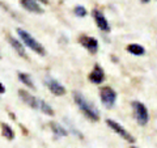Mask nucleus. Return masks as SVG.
Segmentation results:
<instances>
[{"mask_svg": "<svg viewBox=\"0 0 157 148\" xmlns=\"http://www.w3.org/2000/svg\"><path fill=\"white\" fill-rule=\"evenodd\" d=\"M73 100H75L76 105L78 106V109L81 110V113L88 119H90L93 122H97L100 119V111L97 110V107L92 102L88 101L80 92H77V91L73 92Z\"/></svg>", "mask_w": 157, "mask_h": 148, "instance_id": "obj_1", "label": "nucleus"}, {"mask_svg": "<svg viewBox=\"0 0 157 148\" xmlns=\"http://www.w3.org/2000/svg\"><path fill=\"white\" fill-rule=\"evenodd\" d=\"M17 34L20 36V38H21V41H22L24 45H26V47L32 49L34 53L39 54V55H45V54H46L45 47H43L41 43L37 41V39H34V38L30 36V33H28L25 29L18 28V29H17Z\"/></svg>", "mask_w": 157, "mask_h": 148, "instance_id": "obj_2", "label": "nucleus"}, {"mask_svg": "<svg viewBox=\"0 0 157 148\" xmlns=\"http://www.w3.org/2000/svg\"><path fill=\"white\" fill-rule=\"evenodd\" d=\"M131 106H132V111H134V117L136 122L140 126H145L149 122V113L147 106L140 101H132Z\"/></svg>", "mask_w": 157, "mask_h": 148, "instance_id": "obj_3", "label": "nucleus"}, {"mask_svg": "<svg viewBox=\"0 0 157 148\" xmlns=\"http://www.w3.org/2000/svg\"><path fill=\"white\" fill-rule=\"evenodd\" d=\"M100 98L102 105L107 107V109H111V107H114L117 102V92L109 85L102 87L100 89Z\"/></svg>", "mask_w": 157, "mask_h": 148, "instance_id": "obj_4", "label": "nucleus"}, {"mask_svg": "<svg viewBox=\"0 0 157 148\" xmlns=\"http://www.w3.org/2000/svg\"><path fill=\"white\" fill-rule=\"evenodd\" d=\"M106 125L110 127V129L114 131V132H117L118 135H119L122 139H124V140H127V142H130V143H134L135 142V138L132 136L128 131H127L126 129L122 125H119L118 122H115V121H113V119H106Z\"/></svg>", "mask_w": 157, "mask_h": 148, "instance_id": "obj_5", "label": "nucleus"}, {"mask_svg": "<svg viewBox=\"0 0 157 148\" xmlns=\"http://www.w3.org/2000/svg\"><path fill=\"white\" fill-rule=\"evenodd\" d=\"M92 14H93V18H94L97 26L100 28V30L105 32V33H109L110 32V25H109V21H107L106 17H105V14L101 11H98V9H93Z\"/></svg>", "mask_w": 157, "mask_h": 148, "instance_id": "obj_6", "label": "nucleus"}, {"mask_svg": "<svg viewBox=\"0 0 157 148\" xmlns=\"http://www.w3.org/2000/svg\"><path fill=\"white\" fill-rule=\"evenodd\" d=\"M78 42L82 47H85L90 54H96L98 51V41L94 37H89V36H81L78 38Z\"/></svg>", "mask_w": 157, "mask_h": 148, "instance_id": "obj_7", "label": "nucleus"}, {"mask_svg": "<svg viewBox=\"0 0 157 148\" xmlns=\"http://www.w3.org/2000/svg\"><path fill=\"white\" fill-rule=\"evenodd\" d=\"M45 83H46L47 88L50 89V92L52 93V95H55V96H63V95H66V88L63 87L58 80H55V79L46 77Z\"/></svg>", "mask_w": 157, "mask_h": 148, "instance_id": "obj_8", "label": "nucleus"}, {"mask_svg": "<svg viewBox=\"0 0 157 148\" xmlns=\"http://www.w3.org/2000/svg\"><path fill=\"white\" fill-rule=\"evenodd\" d=\"M88 79H89V81L93 83V84H101L102 81L105 80V71H104V68H102L100 64H94V67H93V70L89 73Z\"/></svg>", "mask_w": 157, "mask_h": 148, "instance_id": "obj_9", "label": "nucleus"}, {"mask_svg": "<svg viewBox=\"0 0 157 148\" xmlns=\"http://www.w3.org/2000/svg\"><path fill=\"white\" fill-rule=\"evenodd\" d=\"M18 96H20V98H21L24 102H26L29 106H32V107H33V109H38L39 98L32 96L30 93L26 92V91H24V89H20V91H18Z\"/></svg>", "mask_w": 157, "mask_h": 148, "instance_id": "obj_10", "label": "nucleus"}, {"mask_svg": "<svg viewBox=\"0 0 157 148\" xmlns=\"http://www.w3.org/2000/svg\"><path fill=\"white\" fill-rule=\"evenodd\" d=\"M21 6L26 9L29 12H33V13H43V8L39 6L37 2H34V0H21Z\"/></svg>", "mask_w": 157, "mask_h": 148, "instance_id": "obj_11", "label": "nucleus"}, {"mask_svg": "<svg viewBox=\"0 0 157 148\" xmlns=\"http://www.w3.org/2000/svg\"><path fill=\"white\" fill-rule=\"evenodd\" d=\"M8 41H9V43H11V46L16 50V53L18 54L21 58H25V59H28V55H26V53H25V47H24V45L20 41H17L16 38H13V37H11L9 36L8 37Z\"/></svg>", "mask_w": 157, "mask_h": 148, "instance_id": "obj_12", "label": "nucleus"}, {"mask_svg": "<svg viewBox=\"0 0 157 148\" xmlns=\"http://www.w3.org/2000/svg\"><path fill=\"white\" fill-rule=\"evenodd\" d=\"M126 50L135 56H141L145 54V49L141 45H139V43H131V45H128L126 47Z\"/></svg>", "mask_w": 157, "mask_h": 148, "instance_id": "obj_13", "label": "nucleus"}, {"mask_svg": "<svg viewBox=\"0 0 157 148\" xmlns=\"http://www.w3.org/2000/svg\"><path fill=\"white\" fill-rule=\"evenodd\" d=\"M50 127H51V131L55 134V136L58 138H62V136H67L68 135V130L64 129L63 126H60L59 123L56 122H50Z\"/></svg>", "mask_w": 157, "mask_h": 148, "instance_id": "obj_14", "label": "nucleus"}, {"mask_svg": "<svg viewBox=\"0 0 157 148\" xmlns=\"http://www.w3.org/2000/svg\"><path fill=\"white\" fill-rule=\"evenodd\" d=\"M18 75V80L21 81L24 85H26V87H29L30 89H36V87H34V83H33V80L30 79V76L28 75V73H24V72H18L17 73Z\"/></svg>", "mask_w": 157, "mask_h": 148, "instance_id": "obj_15", "label": "nucleus"}, {"mask_svg": "<svg viewBox=\"0 0 157 148\" xmlns=\"http://www.w3.org/2000/svg\"><path fill=\"white\" fill-rule=\"evenodd\" d=\"M2 134H3V136H6V139H8V140H12L14 138L13 129L9 125H7V123H2Z\"/></svg>", "mask_w": 157, "mask_h": 148, "instance_id": "obj_16", "label": "nucleus"}, {"mask_svg": "<svg viewBox=\"0 0 157 148\" xmlns=\"http://www.w3.org/2000/svg\"><path fill=\"white\" fill-rule=\"evenodd\" d=\"M38 110H41L42 113H45V114L50 115V117H52V115H54V110H52V107H51L50 105H48V103H47L46 101H43V100H39Z\"/></svg>", "mask_w": 157, "mask_h": 148, "instance_id": "obj_17", "label": "nucleus"}, {"mask_svg": "<svg viewBox=\"0 0 157 148\" xmlns=\"http://www.w3.org/2000/svg\"><path fill=\"white\" fill-rule=\"evenodd\" d=\"M73 12H75V14H76L77 17H85L86 14H88L86 8L82 7V6H76L75 9H73Z\"/></svg>", "mask_w": 157, "mask_h": 148, "instance_id": "obj_18", "label": "nucleus"}, {"mask_svg": "<svg viewBox=\"0 0 157 148\" xmlns=\"http://www.w3.org/2000/svg\"><path fill=\"white\" fill-rule=\"evenodd\" d=\"M3 93H6V87L0 83V95H3Z\"/></svg>", "mask_w": 157, "mask_h": 148, "instance_id": "obj_19", "label": "nucleus"}, {"mask_svg": "<svg viewBox=\"0 0 157 148\" xmlns=\"http://www.w3.org/2000/svg\"><path fill=\"white\" fill-rule=\"evenodd\" d=\"M140 3H143V4H147V3H149V0H140Z\"/></svg>", "mask_w": 157, "mask_h": 148, "instance_id": "obj_20", "label": "nucleus"}, {"mask_svg": "<svg viewBox=\"0 0 157 148\" xmlns=\"http://www.w3.org/2000/svg\"><path fill=\"white\" fill-rule=\"evenodd\" d=\"M131 148H137V147H135V146H131Z\"/></svg>", "mask_w": 157, "mask_h": 148, "instance_id": "obj_21", "label": "nucleus"}, {"mask_svg": "<svg viewBox=\"0 0 157 148\" xmlns=\"http://www.w3.org/2000/svg\"><path fill=\"white\" fill-rule=\"evenodd\" d=\"M0 58H2V55H0Z\"/></svg>", "mask_w": 157, "mask_h": 148, "instance_id": "obj_22", "label": "nucleus"}]
</instances>
